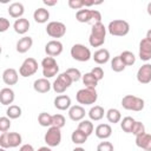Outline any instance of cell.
Returning a JSON list of instances; mask_svg holds the SVG:
<instances>
[{
	"label": "cell",
	"instance_id": "1",
	"mask_svg": "<svg viewBox=\"0 0 151 151\" xmlns=\"http://www.w3.org/2000/svg\"><path fill=\"white\" fill-rule=\"evenodd\" d=\"M106 29L107 28L104 26L103 22L93 24L90 37H88V42L92 47H100L101 45H104L105 38H106Z\"/></svg>",
	"mask_w": 151,
	"mask_h": 151
},
{
	"label": "cell",
	"instance_id": "2",
	"mask_svg": "<svg viewBox=\"0 0 151 151\" xmlns=\"http://www.w3.org/2000/svg\"><path fill=\"white\" fill-rule=\"evenodd\" d=\"M107 31L111 35L114 37H124L130 32V25L127 21L122 19H116L110 21L107 26Z\"/></svg>",
	"mask_w": 151,
	"mask_h": 151
},
{
	"label": "cell",
	"instance_id": "3",
	"mask_svg": "<svg viewBox=\"0 0 151 151\" xmlns=\"http://www.w3.org/2000/svg\"><path fill=\"white\" fill-rule=\"evenodd\" d=\"M76 99L79 104L81 105H92L97 101L98 99V93L96 91V88H88V87H84L80 88L77 94H76Z\"/></svg>",
	"mask_w": 151,
	"mask_h": 151
},
{
	"label": "cell",
	"instance_id": "4",
	"mask_svg": "<svg viewBox=\"0 0 151 151\" xmlns=\"http://www.w3.org/2000/svg\"><path fill=\"white\" fill-rule=\"evenodd\" d=\"M122 106L125 110L129 111H134V112H139L144 109L145 106V101L144 99L133 96V94H126L125 97H123L122 99Z\"/></svg>",
	"mask_w": 151,
	"mask_h": 151
},
{
	"label": "cell",
	"instance_id": "5",
	"mask_svg": "<svg viewBox=\"0 0 151 151\" xmlns=\"http://www.w3.org/2000/svg\"><path fill=\"white\" fill-rule=\"evenodd\" d=\"M22 143V137L18 132H2L0 136V146L4 149L18 147Z\"/></svg>",
	"mask_w": 151,
	"mask_h": 151
},
{
	"label": "cell",
	"instance_id": "6",
	"mask_svg": "<svg viewBox=\"0 0 151 151\" xmlns=\"http://www.w3.org/2000/svg\"><path fill=\"white\" fill-rule=\"evenodd\" d=\"M76 19L79 22H90V21H96V22H101V14L97 9H88V8H81L77 12Z\"/></svg>",
	"mask_w": 151,
	"mask_h": 151
},
{
	"label": "cell",
	"instance_id": "7",
	"mask_svg": "<svg viewBox=\"0 0 151 151\" xmlns=\"http://www.w3.org/2000/svg\"><path fill=\"white\" fill-rule=\"evenodd\" d=\"M41 67H42V76L46 79L57 76L58 72H59V65H58V63L55 61L54 58L48 57V55L45 57L41 60Z\"/></svg>",
	"mask_w": 151,
	"mask_h": 151
},
{
	"label": "cell",
	"instance_id": "8",
	"mask_svg": "<svg viewBox=\"0 0 151 151\" xmlns=\"http://www.w3.org/2000/svg\"><path fill=\"white\" fill-rule=\"evenodd\" d=\"M71 57L77 60V61H88L91 58H92V54H91V51L88 47H86L85 45L83 44H74L72 47H71Z\"/></svg>",
	"mask_w": 151,
	"mask_h": 151
},
{
	"label": "cell",
	"instance_id": "9",
	"mask_svg": "<svg viewBox=\"0 0 151 151\" xmlns=\"http://www.w3.org/2000/svg\"><path fill=\"white\" fill-rule=\"evenodd\" d=\"M72 79L70 78V76L66 73V72H63V73H60L58 77H57V79L53 81V84H52V87H53V90H54V92L55 93H64L71 85H72Z\"/></svg>",
	"mask_w": 151,
	"mask_h": 151
},
{
	"label": "cell",
	"instance_id": "10",
	"mask_svg": "<svg viewBox=\"0 0 151 151\" xmlns=\"http://www.w3.org/2000/svg\"><path fill=\"white\" fill-rule=\"evenodd\" d=\"M44 140L47 144V146H50V147L58 146L60 144V142H61V132H60V129H58L55 126L48 127L47 132L44 136Z\"/></svg>",
	"mask_w": 151,
	"mask_h": 151
},
{
	"label": "cell",
	"instance_id": "11",
	"mask_svg": "<svg viewBox=\"0 0 151 151\" xmlns=\"http://www.w3.org/2000/svg\"><path fill=\"white\" fill-rule=\"evenodd\" d=\"M38 71V61L34 58H26L19 68V74L24 78L33 76Z\"/></svg>",
	"mask_w": 151,
	"mask_h": 151
},
{
	"label": "cell",
	"instance_id": "12",
	"mask_svg": "<svg viewBox=\"0 0 151 151\" xmlns=\"http://www.w3.org/2000/svg\"><path fill=\"white\" fill-rule=\"evenodd\" d=\"M46 33L51 38H63L66 33V26L60 21H51L46 26Z\"/></svg>",
	"mask_w": 151,
	"mask_h": 151
},
{
	"label": "cell",
	"instance_id": "13",
	"mask_svg": "<svg viewBox=\"0 0 151 151\" xmlns=\"http://www.w3.org/2000/svg\"><path fill=\"white\" fill-rule=\"evenodd\" d=\"M63 44L59 40H50L46 45H45V52L48 57H58L59 54H61L63 52Z\"/></svg>",
	"mask_w": 151,
	"mask_h": 151
},
{
	"label": "cell",
	"instance_id": "14",
	"mask_svg": "<svg viewBox=\"0 0 151 151\" xmlns=\"http://www.w3.org/2000/svg\"><path fill=\"white\" fill-rule=\"evenodd\" d=\"M137 80L140 84L151 83V64L142 65L137 71Z\"/></svg>",
	"mask_w": 151,
	"mask_h": 151
},
{
	"label": "cell",
	"instance_id": "15",
	"mask_svg": "<svg viewBox=\"0 0 151 151\" xmlns=\"http://www.w3.org/2000/svg\"><path fill=\"white\" fill-rule=\"evenodd\" d=\"M139 58L143 61H149L151 59V42L145 38L139 41Z\"/></svg>",
	"mask_w": 151,
	"mask_h": 151
},
{
	"label": "cell",
	"instance_id": "16",
	"mask_svg": "<svg viewBox=\"0 0 151 151\" xmlns=\"http://www.w3.org/2000/svg\"><path fill=\"white\" fill-rule=\"evenodd\" d=\"M85 114H86L85 109L80 105H73L68 110V117L73 122H81L84 119Z\"/></svg>",
	"mask_w": 151,
	"mask_h": 151
},
{
	"label": "cell",
	"instance_id": "17",
	"mask_svg": "<svg viewBox=\"0 0 151 151\" xmlns=\"http://www.w3.org/2000/svg\"><path fill=\"white\" fill-rule=\"evenodd\" d=\"M18 79H19L18 72L14 68H6L2 72V81L6 85H15L18 83Z\"/></svg>",
	"mask_w": 151,
	"mask_h": 151
},
{
	"label": "cell",
	"instance_id": "18",
	"mask_svg": "<svg viewBox=\"0 0 151 151\" xmlns=\"http://www.w3.org/2000/svg\"><path fill=\"white\" fill-rule=\"evenodd\" d=\"M136 145L144 151H151V134L143 133L136 137Z\"/></svg>",
	"mask_w": 151,
	"mask_h": 151
},
{
	"label": "cell",
	"instance_id": "19",
	"mask_svg": "<svg viewBox=\"0 0 151 151\" xmlns=\"http://www.w3.org/2000/svg\"><path fill=\"white\" fill-rule=\"evenodd\" d=\"M54 107L60 110V111L70 110V107H71V98L68 96H66V94H60V96L55 97Z\"/></svg>",
	"mask_w": 151,
	"mask_h": 151
},
{
	"label": "cell",
	"instance_id": "20",
	"mask_svg": "<svg viewBox=\"0 0 151 151\" xmlns=\"http://www.w3.org/2000/svg\"><path fill=\"white\" fill-rule=\"evenodd\" d=\"M29 21L26 19V18H20V19H17L13 24V28H14V32L18 33V34H25L28 32L29 29Z\"/></svg>",
	"mask_w": 151,
	"mask_h": 151
},
{
	"label": "cell",
	"instance_id": "21",
	"mask_svg": "<svg viewBox=\"0 0 151 151\" xmlns=\"http://www.w3.org/2000/svg\"><path fill=\"white\" fill-rule=\"evenodd\" d=\"M52 87V84L48 81V79L46 78H40V79H37L34 83H33V88L35 92L38 93H46L51 90Z\"/></svg>",
	"mask_w": 151,
	"mask_h": 151
},
{
	"label": "cell",
	"instance_id": "22",
	"mask_svg": "<svg viewBox=\"0 0 151 151\" xmlns=\"http://www.w3.org/2000/svg\"><path fill=\"white\" fill-rule=\"evenodd\" d=\"M92 59L94 60V63H97V64H99V65L106 64V63L110 60V52H109V50H106V48H99V50H97V51L93 53Z\"/></svg>",
	"mask_w": 151,
	"mask_h": 151
},
{
	"label": "cell",
	"instance_id": "23",
	"mask_svg": "<svg viewBox=\"0 0 151 151\" xmlns=\"http://www.w3.org/2000/svg\"><path fill=\"white\" fill-rule=\"evenodd\" d=\"M14 98H15V96H14V91L12 88H9V87L1 88V91H0V103L2 105L6 106V105L12 104L14 101Z\"/></svg>",
	"mask_w": 151,
	"mask_h": 151
},
{
	"label": "cell",
	"instance_id": "24",
	"mask_svg": "<svg viewBox=\"0 0 151 151\" xmlns=\"http://www.w3.org/2000/svg\"><path fill=\"white\" fill-rule=\"evenodd\" d=\"M33 45V39L31 37H22L17 42V52L19 53H26L31 50Z\"/></svg>",
	"mask_w": 151,
	"mask_h": 151
},
{
	"label": "cell",
	"instance_id": "25",
	"mask_svg": "<svg viewBox=\"0 0 151 151\" xmlns=\"http://www.w3.org/2000/svg\"><path fill=\"white\" fill-rule=\"evenodd\" d=\"M94 133L99 139H107L112 134V127L109 124H99L96 127Z\"/></svg>",
	"mask_w": 151,
	"mask_h": 151
},
{
	"label": "cell",
	"instance_id": "26",
	"mask_svg": "<svg viewBox=\"0 0 151 151\" xmlns=\"http://www.w3.org/2000/svg\"><path fill=\"white\" fill-rule=\"evenodd\" d=\"M24 12H25V8L21 2H13L8 6V14L14 19L22 18Z\"/></svg>",
	"mask_w": 151,
	"mask_h": 151
},
{
	"label": "cell",
	"instance_id": "27",
	"mask_svg": "<svg viewBox=\"0 0 151 151\" xmlns=\"http://www.w3.org/2000/svg\"><path fill=\"white\" fill-rule=\"evenodd\" d=\"M33 19L38 24H45V22H47V20L50 19V12H48V9H46L44 7L37 8L34 11V13H33Z\"/></svg>",
	"mask_w": 151,
	"mask_h": 151
},
{
	"label": "cell",
	"instance_id": "28",
	"mask_svg": "<svg viewBox=\"0 0 151 151\" xmlns=\"http://www.w3.org/2000/svg\"><path fill=\"white\" fill-rule=\"evenodd\" d=\"M87 114H88V117H90L91 120L98 122V120H100V119L104 117V114H106V113H105V111H104V107H101L100 105H94L93 107L90 109V111H88Z\"/></svg>",
	"mask_w": 151,
	"mask_h": 151
},
{
	"label": "cell",
	"instance_id": "29",
	"mask_svg": "<svg viewBox=\"0 0 151 151\" xmlns=\"http://www.w3.org/2000/svg\"><path fill=\"white\" fill-rule=\"evenodd\" d=\"M106 118H107V120L110 123L117 124L122 119V113H120V111L118 109H109L106 111Z\"/></svg>",
	"mask_w": 151,
	"mask_h": 151
},
{
	"label": "cell",
	"instance_id": "30",
	"mask_svg": "<svg viewBox=\"0 0 151 151\" xmlns=\"http://www.w3.org/2000/svg\"><path fill=\"white\" fill-rule=\"evenodd\" d=\"M83 84L85 85V87H88V88H96L97 85H98V80L94 78V76L88 72V73H85L83 76Z\"/></svg>",
	"mask_w": 151,
	"mask_h": 151
},
{
	"label": "cell",
	"instance_id": "31",
	"mask_svg": "<svg viewBox=\"0 0 151 151\" xmlns=\"http://www.w3.org/2000/svg\"><path fill=\"white\" fill-rule=\"evenodd\" d=\"M87 137L88 136H86L84 132H81L80 130H74L73 132H72V134H71V139H72V142L74 143V144H78V145H81V144H84L86 140H87Z\"/></svg>",
	"mask_w": 151,
	"mask_h": 151
},
{
	"label": "cell",
	"instance_id": "32",
	"mask_svg": "<svg viewBox=\"0 0 151 151\" xmlns=\"http://www.w3.org/2000/svg\"><path fill=\"white\" fill-rule=\"evenodd\" d=\"M119 57L123 60V63L125 64V66H132L136 63V57L131 51H123L119 54Z\"/></svg>",
	"mask_w": 151,
	"mask_h": 151
},
{
	"label": "cell",
	"instance_id": "33",
	"mask_svg": "<svg viewBox=\"0 0 151 151\" xmlns=\"http://www.w3.org/2000/svg\"><path fill=\"white\" fill-rule=\"evenodd\" d=\"M78 130H80L81 132H84L86 136H90L92 132H93V130H94V126H93V124H92V122L91 120H81L79 124H78Z\"/></svg>",
	"mask_w": 151,
	"mask_h": 151
},
{
	"label": "cell",
	"instance_id": "34",
	"mask_svg": "<svg viewBox=\"0 0 151 151\" xmlns=\"http://www.w3.org/2000/svg\"><path fill=\"white\" fill-rule=\"evenodd\" d=\"M38 123L44 127H51L52 126V116L47 112H41L38 116Z\"/></svg>",
	"mask_w": 151,
	"mask_h": 151
},
{
	"label": "cell",
	"instance_id": "35",
	"mask_svg": "<svg viewBox=\"0 0 151 151\" xmlns=\"http://www.w3.org/2000/svg\"><path fill=\"white\" fill-rule=\"evenodd\" d=\"M134 122H136V120H134L132 117H130V116L124 117L123 120L120 122V127H122V130H123L124 132H126V133H131V130H132V126H133Z\"/></svg>",
	"mask_w": 151,
	"mask_h": 151
},
{
	"label": "cell",
	"instance_id": "36",
	"mask_svg": "<svg viewBox=\"0 0 151 151\" xmlns=\"http://www.w3.org/2000/svg\"><path fill=\"white\" fill-rule=\"evenodd\" d=\"M6 114L9 119H17L21 116V107L18 105H9L6 111Z\"/></svg>",
	"mask_w": 151,
	"mask_h": 151
},
{
	"label": "cell",
	"instance_id": "37",
	"mask_svg": "<svg viewBox=\"0 0 151 151\" xmlns=\"http://www.w3.org/2000/svg\"><path fill=\"white\" fill-rule=\"evenodd\" d=\"M125 67L126 66H125V64L123 63V60L120 59L119 55L114 57L111 60V68H112V71H114V72H122V71L125 70Z\"/></svg>",
	"mask_w": 151,
	"mask_h": 151
},
{
	"label": "cell",
	"instance_id": "38",
	"mask_svg": "<svg viewBox=\"0 0 151 151\" xmlns=\"http://www.w3.org/2000/svg\"><path fill=\"white\" fill-rule=\"evenodd\" d=\"M65 123H66V120H65V117L63 114L57 113V114H53L52 116V126H55L58 129H61V127L65 126Z\"/></svg>",
	"mask_w": 151,
	"mask_h": 151
},
{
	"label": "cell",
	"instance_id": "39",
	"mask_svg": "<svg viewBox=\"0 0 151 151\" xmlns=\"http://www.w3.org/2000/svg\"><path fill=\"white\" fill-rule=\"evenodd\" d=\"M131 133L132 134H134L136 137L137 136H139V134H143V133H145V126H144V124L142 123V122H134V124H133V126H132V130H131Z\"/></svg>",
	"mask_w": 151,
	"mask_h": 151
},
{
	"label": "cell",
	"instance_id": "40",
	"mask_svg": "<svg viewBox=\"0 0 151 151\" xmlns=\"http://www.w3.org/2000/svg\"><path fill=\"white\" fill-rule=\"evenodd\" d=\"M65 72L70 76V78L72 79L73 83L78 81L80 78H83V76H81V73H80V71H79L78 68H73V67H71V68H67Z\"/></svg>",
	"mask_w": 151,
	"mask_h": 151
},
{
	"label": "cell",
	"instance_id": "41",
	"mask_svg": "<svg viewBox=\"0 0 151 151\" xmlns=\"http://www.w3.org/2000/svg\"><path fill=\"white\" fill-rule=\"evenodd\" d=\"M11 127V119L8 117H1L0 118V131L2 132H7Z\"/></svg>",
	"mask_w": 151,
	"mask_h": 151
},
{
	"label": "cell",
	"instance_id": "42",
	"mask_svg": "<svg viewBox=\"0 0 151 151\" xmlns=\"http://www.w3.org/2000/svg\"><path fill=\"white\" fill-rule=\"evenodd\" d=\"M113 144L110 142H101L97 146V151H113Z\"/></svg>",
	"mask_w": 151,
	"mask_h": 151
},
{
	"label": "cell",
	"instance_id": "43",
	"mask_svg": "<svg viewBox=\"0 0 151 151\" xmlns=\"http://www.w3.org/2000/svg\"><path fill=\"white\" fill-rule=\"evenodd\" d=\"M91 73L94 76V78L99 81V80H101L103 78H104V71H103V68L100 67V66H97V67H93L92 70H91Z\"/></svg>",
	"mask_w": 151,
	"mask_h": 151
},
{
	"label": "cell",
	"instance_id": "44",
	"mask_svg": "<svg viewBox=\"0 0 151 151\" xmlns=\"http://www.w3.org/2000/svg\"><path fill=\"white\" fill-rule=\"evenodd\" d=\"M68 6L72 9H81L84 7V0H68Z\"/></svg>",
	"mask_w": 151,
	"mask_h": 151
},
{
	"label": "cell",
	"instance_id": "45",
	"mask_svg": "<svg viewBox=\"0 0 151 151\" xmlns=\"http://www.w3.org/2000/svg\"><path fill=\"white\" fill-rule=\"evenodd\" d=\"M8 28H9V20L6 19V18H4V17H1L0 18V32L4 33Z\"/></svg>",
	"mask_w": 151,
	"mask_h": 151
},
{
	"label": "cell",
	"instance_id": "46",
	"mask_svg": "<svg viewBox=\"0 0 151 151\" xmlns=\"http://www.w3.org/2000/svg\"><path fill=\"white\" fill-rule=\"evenodd\" d=\"M19 151H35V150L31 144H24V145H21Z\"/></svg>",
	"mask_w": 151,
	"mask_h": 151
},
{
	"label": "cell",
	"instance_id": "47",
	"mask_svg": "<svg viewBox=\"0 0 151 151\" xmlns=\"http://www.w3.org/2000/svg\"><path fill=\"white\" fill-rule=\"evenodd\" d=\"M42 2H44V5H46V6H54V5H57V4H58V1H57V0H53V1L44 0Z\"/></svg>",
	"mask_w": 151,
	"mask_h": 151
},
{
	"label": "cell",
	"instance_id": "48",
	"mask_svg": "<svg viewBox=\"0 0 151 151\" xmlns=\"http://www.w3.org/2000/svg\"><path fill=\"white\" fill-rule=\"evenodd\" d=\"M35 151H52V149L50 146H41L38 150H35Z\"/></svg>",
	"mask_w": 151,
	"mask_h": 151
},
{
	"label": "cell",
	"instance_id": "49",
	"mask_svg": "<svg viewBox=\"0 0 151 151\" xmlns=\"http://www.w3.org/2000/svg\"><path fill=\"white\" fill-rule=\"evenodd\" d=\"M145 39L149 40V41L151 42V29H149V31L146 32V37H145Z\"/></svg>",
	"mask_w": 151,
	"mask_h": 151
},
{
	"label": "cell",
	"instance_id": "50",
	"mask_svg": "<svg viewBox=\"0 0 151 151\" xmlns=\"http://www.w3.org/2000/svg\"><path fill=\"white\" fill-rule=\"evenodd\" d=\"M146 11H147V14L151 15V1L147 4V6H146Z\"/></svg>",
	"mask_w": 151,
	"mask_h": 151
},
{
	"label": "cell",
	"instance_id": "51",
	"mask_svg": "<svg viewBox=\"0 0 151 151\" xmlns=\"http://www.w3.org/2000/svg\"><path fill=\"white\" fill-rule=\"evenodd\" d=\"M72 151H85V149H83V147H80V146H79V147H74Z\"/></svg>",
	"mask_w": 151,
	"mask_h": 151
},
{
	"label": "cell",
	"instance_id": "52",
	"mask_svg": "<svg viewBox=\"0 0 151 151\" xmlns=\"http://www.w3.org/2000/svg\"><path fill=\"white\" fill-rule=\"evenodd\" d=\"M0 151H6V149H4V147H1V149H0Z\"/></svg>",
	"mask_w": 151,
	"mask_h": 151
}]
</instances>
